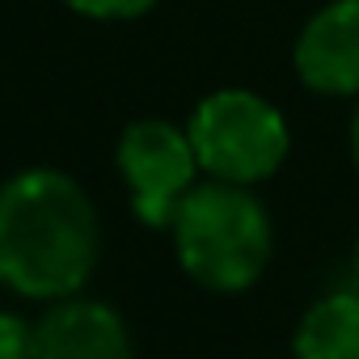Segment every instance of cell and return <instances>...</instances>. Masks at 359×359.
Here are the masks:
<instances>
[{"label": "cell", "mask_w": 359, "mask_h": 359, "mask_svg": "<svg viewBox=\"0 0 359 359\" xmlns=\"http://www.w3.org/2000/svg\"><path fill=\"white\" fill-rule=\"evenodd\" d=\"M97 262V216L76 177L26 169L0 187V283L30 300L72 296Z\"/></svg>", "instance_id": "6da1fadb"}, {"label": "cell", "mask_w": 359, "mask_h": 359, "mask_svg": "<svg viewBox=\"0 0 359 359\" xmlns=\"http://www.w3.org/2000/svg\"><path fill=\"white\" fill-rule=\"evenodd\" d=\"M169 229L182 271L212 292H245L271 262L266 208L237 182L191 187Z\"/></svg>", "instance_id": "7a4b0ae2"}, {"label": "cell", "mask_w": 359, "mask_h": 359, "mask_svg": "<svg viewBox=\"0 0 359 359\" xmlns=\"http://www.w3.org/2000/svg\"><path fill=\"white\" fill-rule=\"evenodd\" d=\"M187 135L195 144L199 169L237 187H254L262 177H271L292 148L283 114L262 93H250V89L208 93L195 106Z\"/></svg>", "instance_id": "3957f363"}, {"label": "cell", "mask_w": 359, "mask_h": 359, "mask_svg": "<svg viewBox=\"0 0 359 359\" xmlns=\"http://www.w3.org/2000/svg\"><path fill=\"white\" fill-rule=\"evenodd\" d=\"M118 169L131 187L135 216L148 229H165L173 224L177 203L195 187L199 156L182 127L165 118H140L118 140Z\"/></svg>", "instance_id": "277c9868"}, {"label": "cell", "mask_w": 359, "mask_h": 359, "mask_svg": "<svg viewBox=\"0 0 359 359\" xmlns=\"http://www.w3.org/2000/svg\"><path fill=\"white\" fill-rule=\"evenodd\" d=\"M296 76L304 89L325 97L359 93V0H330L317 9L292 51Z\"/></svg>", "instance_id": "5b68a950"}, {"label": "cell", "mask_w": 359, "mask_h": 359, "mask_svg": "<svg viewBox=\"0 0 359 359\" xmlns=\"http://www.w3.org/2000/svg\"><path fill=\"white\" fill-rule=\"evenodd\" d=\"M34 359H135V351L114 309L68 300L34 325Z\"/></svg>", "instance_id": "8992f818"}, {"label": "cell", "mask_w": 359, "mask_h": 359, "mask_svg": "<svg viewBox=\"0 0 359 359\" xmlns=\"http://www.w3.org/2000/svg\"><path fill=\"white\" fill-rule=\"evenodd\" d=\"M296 359H359V292L317 300L292 338Z\"/></svg>", "instance_id": "52a82bcc"}, {"label": "cell", "mask_w": 359, "mask_h": 359, "mask_svg": "<svg viewBox=\"0 0 359 359\" xmlns=\"http://www.w3.org/2000/svg\"><path fill=\"white\" fill-rule=\"evenodd\" d=\"M64 5L93 22H131V18H144L156 0H64Z\"/></svg>", "instance_id": "ba28073f"}, {"label": "cell", "mask_w": 359, "mask_h": 359, "mask_svg": "<svg viewBox=\"0 0 359 359\" xmlns=\"http://www.w3.org/2000/svg\"><path fill=\"white\" fill-rule=\"evenodd\" d=\"M0 359H34V330L13 313H0Z\"/></svg>", "instance_id": "9c48e42d"}, {"label": "cell", "mask_w": 359, "mask_h": 359, "mask_svg": "<svg viewBox=\"0 0 359 359\" xmlns=\"http://www.w3.org/2000/svg\"><path fill=\"white\" fill-rule=\"evenodd\" d=\"M351 161H355V169H359V110L351 114Z\"/></svg>", "instance_id": "30bf717a"}, {"label": "cell", "mask_w": 359, "mask_h": 359, "mask_svg": "<svg viewBox=\"0 0 359 359\" xmlns=\"http://www.w3.org/2000/svg\"><path fill=\"white\" fill-rule=\"evenodd\" d=\"M355 292H359V245H355Z\"/></svg>", "instance_id": "8fae6325"}]
</instances>
